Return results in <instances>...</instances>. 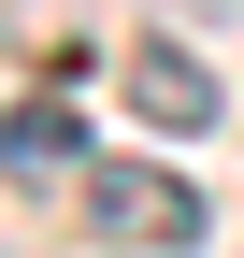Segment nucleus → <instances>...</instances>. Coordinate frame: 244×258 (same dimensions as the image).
Here are the masks:
<instances>
[{"label":"nucleus","mask_w":244,"mask_h":258,"mask_svg":"<svg viewBox=\"0 0 244 258\" xmlns=\"http://www.w3.org/2000/svg\"><path fill=\"white\" fill-rule=\"evenodd\" d=\"M86 215H101V244H144V258H187L201 244V186L158 172V158H101V172H86Z\"/></svg>","instance_id":"f257e3e1"},{"label":"nucleus","mask_w":244,"mask_h":258,"mask_svg":"<svg viewBox=\"0 0 244 258\" xmlns=\"http://www.w3.org/2000/svg\"><path fill=\"white\" fill-rule=\"evenodd\" d=\"M72 158H86L72 101H15V115H0V172H72Z\"/></svg>","instance_id":"7ed1b4c3"},{"label":"nucleus","mask_w":244,"mask_h":258,"mask_svg":"<svg viewBox=\"0 0 244 258\" xmlns=\"http://www.w3.org/2000/svg\"><path fill=\"white\" fill-rule=\"evenodd\" d=\"M115 86H130L144 129H216V72H201L187 43H130V72H115Z\"/></svg>","instance_id":"f03ea898"}]
</instances>
